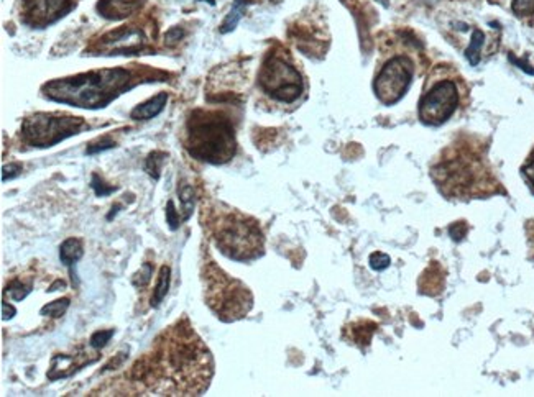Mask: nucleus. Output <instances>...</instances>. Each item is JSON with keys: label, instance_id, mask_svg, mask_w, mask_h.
<instances>
[{"label": "nucleus", "instance_id": "obj_1", "mask_svg": "<svg viewBox=\"0 0 534 397\" xmlns=\"http://www.w3.org/2000/svg\"><path fill=\"white\" fill-rule=\"evenodd\" d=\"M212 375V354L188 317L161 331L132 370L133 380L156 396H202Z\"/></svg>", "mask_w": 534, "mask_h": 397}, {"label": "nucleus", "instance_id": "obj_2", "mask_svg": "<svg viewBox=\"0 0 534 397\" xmlns=\"http://www.w3.org/2000/svg\"><path fill=\"white\" fill-rule=\"evenodd\" d=\"M135 86L133 73L124 68L99 69L43 84L46 99L79 109H101Z\"/></svg>", "mask_w": 534, "mask_h": 397}, {"label": "nucleus", "instance_id": "obj_3", "mask_svg": "<svg viewBox=\"0 0 534 397\" xmlns=\"http://www.w3.org/2000/svg\"><path fill=\"white\" fill-rule=\"evenodd\" d=\"M201 223L222 255L234 261H252L263 255L265 240L258 222L234 209L202 204Z\"/></svg>", "mask_w": 534, "mask_h": 397}, {"label": "nucleus", "instance_id": "obj_4", "mask_svg": "<svg viewBox=\"0 0 534 397\" xmlns=\"http://www.w3.org/2000/svg\"><path fill=\"white\" fill-rule=\"evenodd\" d=\"M186 149L199 161L224 165L237 149L232 120L219 112H193L186 125Z\"/></svg>", "mask_w": 534, "mask_h": 397}, {"label": "nucleus", "instance_id": "obj_5", "mask_svg": "<svg viewBox=\"0 0 534 397\" xmlns=\"http://www.w3.org/2000/svg\"><path fill=\"white\" fill-rule=\"evenodd\" d=\"M204 301L222 322L242 319L253 306L252 292L242 281L229 276L219 264L206 255L201 264Z\"/></svg>", "mask_w": 534, "mask_h": 397}, {"label": "nucleus", "instance_id": "obj_6", "mask_svg": "<svg viewBox=\"0 0 534 397\" xmlns=\"http://www.w3.org/2000/svg\"><path fill=\"white\" fill-rule=\"evenodd\" d=\"M258 87L276 104L291 105L304 94V79L291 56L283 50H273L265 56L258 73Z\"/></svg>", "mask_w": 534, "mask_h": 397}, {"label": "nucleus", "instance_id": "obj_7", "mask_svg": "<svg viewBox=\"0 0 534 397\" xmlns=\"http://www.w3.org/2000/svg\"><path fill=\"white\" fill-rule=\"evenodd\" d=\"M459 100L461 96L457 82L447 74L444 76L443 68H439L427 79L417 107V115L424 125L439 127L456 114Z\"/></svg>", "mask_w": 534, "mask_h": 397}, {"label": "nucleus", "instance_id": "obj_8", "mask_svg": "<svg viewBox=\"0 0 534 397\" xmlns=\"http://www.w3.org/2000/svg\"><path fill=\"white\" fill-rule=\"evenodd\" d=\"M86 121L66 114H35L22 123V138L30 147L48 148L81 133Z\"/></svg>", "mask_w": 534, "mask_h": 397}, {"label": "nucleus", "instance_id": "obj_9", "mask_svg": "<svg viewBox=\"0 0 534 397\" xmlns=\"http://www.w3.org/2000/svg\"><path fill=\"white\" fill-rule=\"evenodd\" d=\"M415 76V63L408 54H393L385 61L375 77L373 91L383 105H394L403 99Z\"/></svg>", "mask_w": 534, "mask_h": 397}, {"label": "nucleus", "instance_id": "obj_10", "mask_svg": "<svg viewBox=\"0 0 534 397\" xmlns=\"http://www.w3.org/2000/svg\"><path fill=\"white\" fill-rule=\"evenodd\" d=\"M145 31L137 27H124L102 36L94 48L97 54H137L147 48Z\"/></svg>", "mask_w": 534, "mask_h": 397}, {"label": "nucleus", "instance_id": "obj_11", "mask_svg": "<svg viewBox=\"0 0 534 397\" xmlns=\"http://www.w3.org/2000/svg\"><path fill=\"white\" fill-rule=\"evenodd\" d=\"M27 20L35 27H46L61 18L69 8V0H23Z\"/></svg>", "mask_w": 534, "mask_h": 397}, {"label": "nucleus", "instance_id": "obj_12", "mask_svg": "<svg viewBox=\"0 0 534 397\" xmlns=\"http://www.w3.org/2000/svg\"><path fill=\"white\" fill-rule=\"evenodd\" d=\"M99 357H92L89 358L87 353H81V354H54L53 359H51V366L48 371V380L54 381L59 380V377H66L71 376L74 371L81 370L82 366L86 364L94 363Z\"/></svg>", "mask_w": 534, "mask_h": 397}, {"label": "nucleus", "instance_id": "obj_13", "mask_svg": "<svg viewBox=\"0 0 534 397\" xmlns=\"http://www.w3.org/2000/svg\"><path fill=\"white\" fill-rule=\"evenodd\" d=\"M142 6V0H101L97 3V12L109 20H122L132 15Z\"/></svg>", "mask_w": 534, "mask_h": 397}, {"label": "nucleus", "instance_id": "obj_14", "mask_svg": "<svg viewBox=\"0 0 534 397\" xmlns=\"http://www.w3.org/2000/svg\"><path fill=\"white\" fill-rule=\"evenodd\" d=\"M166 102H168V94L166 92H160L151 99H148L143 104L137 105L135 109L130 112V119L133 120H150L155 119L163 112Z\"/></svg>", "mask_w": 534, "mask_h": 397}, {"label": "nucleus", "instance_id": "obj_15", "mask_svg": "<svg viewBox=\"0 0 534 397\" xmlns=\"http://www.w3.org/2000/svg\"><path fill=\"white\" fill-rule=\"evenodd\" d=\"M82 255H84V248H82V243L77 238H68L59 246V258H61V263L66 266L76 263L82 258Z\"/></svg>", "mask_w": 534, "mask_h": 397}, {"label": "nucleus", "instance_id": "obj_16", "mask_svg": "<svg viewBox=\"0 0 534 397\" xmlns=\"http://www.w3.org/2000/svg\"><path fill=\"white\" fill-rule=\"evenodd\" d=\"M170 274H171V269L168 268V266H163V268L160 269L156 286H155V289H153V294H151V302H150L151 307H160V304L163 302L166 294H168Z\"/></svg>", "mask_w": 534, "mask_h": 397}, {"label": "nucleus", "instance_id": "obj_17", "mask_svg": "<svg viewBox=\"0 0 534 397\" xmlns=\"http://www.w3.org/2000/svg\"><path fill=\"white\" fill-rule=\"evenodd\" d=\"M31 289H34V283L31 281H25L23 278H15L13 281L8 284L7 289H6V294H8L13 301H23L29 294L31 292Z\"/></svg>", "mask_w": 534, "mask_h": 397}, {"label": "nucleus", "instance_id": "obj_18", "mask_svg": "<svg viewBox=\"0 0 534 397\" xmlns=\"http://www.w3.org/2000/svg\"><path fill=\"white\" fill-rule=\"evenodd\" d=\"M244 6H245V0H235L234 6H232L229 15L225 17L224 23L221 25V33H229V31L234 30V28L237 27V23H239L240 17L244 15Z\"/></svg>", "mask_w": 534, "mask_h": 397}, {"label": "nucleus", "instance_id": "obj_19", "mask_svg": "<svg viewBox=\"0 0 534 397\" xmlns=\"http://www.w3.org/2000/svg\"><path fill=\"white\" fill-rule=\"evenodd\" d=\"M484 41H485V35L482 33L480 30L473 31L470 46H468L466 51L468 63H470L472 66H477L478 61H480V51H482V46H484Z\"/></svg>", "mask_w": 534, "mask_h": 397}, {"label": "nucleus", "instance_id": "obj_20", "mask_svg": "<svg viewBox=\"0 0 534 397\" xmlns=\"http://www.w3.org/2000/svg\"><path fill=\"white\" fill-rule=\"evenodd\" d=\"M178 194H179L181 205H183V217L184 220H188L193 214L194 202H196V199H194V189L189 184H184L183 182L181 188H178Z\"/></svg>", "mask_w": 534, "mask_h": 397}, {"label": "nucleus", "instance_id": "obj_21", "mask_svg": "<svg viewBox=\"0 0 534 397\" xmlns=\"http://www.w3.org/2000/svg\"><path fill=\"white\" fill-rule=\"evenodd\" d=\"M69 299L64 297V299H58V301H53L50 304H46V306L41 307L40 314L45 315V317H53V319H59V317H63L64 314H66V310L69 309Z\"/></svg>", "mask_w": 534, "mask_h": 397}, {"label": "nucleus", "instance_id": "obj_22", "mask_svg": "<svg viewBox=\"0 0 534 397\" xmlns=\"http://www.w3.org/2000/svg\"><path fill=\"white\" fill-rule=\"evenodd\" d=\"M151 276H153V264L143 263L140 271H138L135 276L132 278V284L138 289H143L145 286H148V283L151 281Z\"/></svg>", "mask_w": 534, "mask_h": 397}, {"label": "nucleus", "instance_id": "obj_23", "mask_svg": "<svg viewBox=\"0 0 534 397\" xmlns=\"http://www.w3.org/2000/svg\"><path fill=\"white\" fill-rule=\"evenodd\" d=\"M165 161V153H151L150 156H148L147 160V165H145V170L148 171V174L155 177V179H158L160 177V171H161V165H163Z\"/></svg>", "mask_w": 534, "mask_h": 397}, {"label": "nucleus", "instance_id": "obj_24", "mask_svg": "<svg viewBox=\"0 0 534 397\" xmlns=\"http://www.w3.org/2000/svg\"><path fill=\"white\" fill-rule=\"evenodd\" d=\"M112 337H114V329H110V330H97V331H94V334H92V337L89 340V345H91L92 348L99 350L102 347H105L107 342H109V340L112 338Z\"/></svg>", "mask_w": 534, "mask_h": 397}, {"label": "nucleus", "instance_id": "obj_25", "mask_svg": "<svg viewBox=\"0 0 534 397\" xmlns=\"http://www.w3.org/2000/svg\"><path fill=\"white\" fill-rule=\"evenodd\" d=\"M512 8L518 17H531L534 15V0H513Z\"/></svg>", "mask_w": 534, "mask_h": 397}, {"label": "nucleus", "instance_id": "obj_26", "mask_svg": "<svg viewBox=\"0 0 534 397\" xmlns=\"http://www.w3.org/2000/svg\"><path fill=\"white\" fill-rule=\"evenodd\" d=\"M166 223H168V227L171 228V230H176V228H178L181 223H183V218H181L179 214L175 210L173 200H170L168 207H166Z\"/></svg>", "mask_w": 534, "mask_h": 397}, {"label": "nucleus", "instance_id": "obj_27", "mask_svg": "<svg viewBox=\"0 0 534 397\" xmlns=\"http://www.w3.org/2000/svg\"><path fill=\"white\" fill-rule=\"evenodd\" d=\"M91 186H92V189H94V193H96V195H99V197H105V195H109V194H112V193H114V190H115V188H114V186H107V188H105V184H104V181H102V179H99V176H97V174H94V176H92V181H91Z\"/></svg>", "mask_w": 534, "mask_h": 397}, {"label": "nucleus", "instance_id": "obj_28", "mask_svg": "<svg viewBox=\"0 0 534 397\" xmlns=\"http://www.w3.org/2000/svg\"><path fill=\"white\" fill-rule=\"evenodd\" d=\"M114 147H115V143L112 142V140L102 138V140H99V142L91 143L89 147L86 148V155H96V153L105 151V149H110V148H114Z\"/></svg>", "mask_w": 534, "mask_h": 397}, {"label": "nucleus", "instance_id": "obj_29", "mask_svg": "<svg viewBox=\"0 0 534 397\" xmlns=\"http://www.w3.org/2000/svg\"><path fill=\"white\" fill-rule=\"evenodd\" d=\"M370 266L373 268L375 271H382L385 268H388L390 266V256L385 255V253H373L370 256Z\"/></svg>", "mask_w": 534, "mask_h": 397}, {"label": "nucleus", "instance_id": "obj_30", "mask_svg": "<svg viewBox=\"0 0 534 397\" xmlns=\"http://www.w3.org/2000/svg\"><path fill=\"white\" fill-rule=\"evenodd\" d=\"M184 36V30L181 27H173L166 31L165 35V41L168 46H173L176 43H179V40Z\"/></svg>", "mask_w": 534, "mask_h": 397}, {"label": "nucleus", "instance_id": "obj_31", "mask_svg": "<svg viewBox=\"0 0 534 397\" xmlns=\"http://www.w3.org/2000/svg\"><path fill=\"white\" fill-rule=\"evenodd\" d=\"M22 172V166L18 163H12V165L2 167V181L6 182L7 179H13Z\"/></svg>", "mask_w": 534, "mask_h": 397}, {"label": "nucleus", "instance_id": "obj_32", "mask_svg": "<svg viewBox=\"0 0 534 397\" xmlns=\"http://www.w3.org/2000/svg\"><path fill=\"white\" fill-rule=\"evenodd\" d=\"M523 174L526 176V179H528V182H529V186H531L533 190H534V158H533L531 161L528 163L526 166L523 167Z\"/></svg>", "mask_w": 534, "mask_h": 397}, {"label": "nucleus", "instance_id": "obj_33", "mask_svg": "<svg viewBox=\"0 0 534 397\" xmlns=\"http://www.w3.org/2000/svg\"><path fill=\"white\" fill-rule=\"evenodd\" d=\"M17 314V310L13 309L12 306H8L7 302H2V319L7 320V319H12L13 315Z\"/></svg>", "mask_w": 534, "mask_h": 397}, {"label": "nucleus", "instance_id": "obj_34", "mask_svg": "<svg viewBox=\"0 0 534 397\" xmlns=\"http://www.w3.org/2000/svg\"><path fill=\"white\" fill-rule=\"evenodd\" d=\"M510 59H512L514 64H518L519 68L524 69V71H526L528 74H534V69H533V68H528V64H526V63H521V61H519V59H514L513 56H510Z\"/></svg>", "mask_w": 534, "mask_h": 397}, {"label": "nucleus", "instance_id": "obj_35", "mask_svg": "<svg viewBox=\"0 0 534 397\" xmlns=\"http://www.w3.org/2000/svg\"><path fill=\"white\" fill-rule=\"evenodd\" d=\"M202 2H209V3H211V6H214V0H202Z\"/></svg>", "mask_w": 534, "mask_h": 397}]
</instances>
